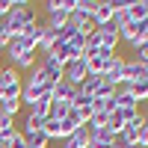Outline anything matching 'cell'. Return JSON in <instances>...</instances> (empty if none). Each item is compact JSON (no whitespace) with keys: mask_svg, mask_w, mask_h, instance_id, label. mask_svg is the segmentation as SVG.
<instances>
[{"mask_svg":"<svg viewBox=\"0 0 148 148\" xmlns=\"http://www.w3.org/2000/svg\"><path fill=\"white\" fill-rule=\"evenodd\" d=\"M21 89H24V77L15 68L0 71V104L3 101H21Z\"/></svg>","mask_w":148,"mask_h":148,"instance_id":"1","label":"cell"},{"mask_svg":"<svg viewBox=\"0 0 148 148\" xmlns=\"http://www.w3.org/2000/svg\"><path fill=\"white\" fill-rule=\"evenodd\" d=\"M101 80L110 86V89H119V86L125 83V56H119V53H113V56H110L107 71L101 74Z\"/></svg>","mask_w":148,"mask_h":148,"instance_id":"2","label":"cell"},{"mask_svg":"<svg viewBox=\"0 0 148 148\" xmlns=\"http://www.w3.org/2000/svg\"><path fill=\"white\" fill-rule=\"evenodd\" d=\"M86 77H89V68H86V59L77 56V59H71V62L62 68V80L71 83V86H80Z\"/></svg>","mask_w":148,"mask_h":148,"instance_id":"3","label":"cell"},{"mask_svg":"<svg viewBox=\"0 0 148 148\" xmlns=\"http://www.w3.org/2000/svg\"><path fill=\"white\" fill-rule=\"evenodd\" d=\"M139 130H142V113H136L133 119H127V121H125V130L119 133V142H125V145H136Z\"/></svg>","mask_w":148,"mask_h":148,"instance_id":"4","label":"cell"},{"mask_svg":"<svg viewBox=\"0 0 148 148\" xmlns=\"http://www.w3.org/2000/svg\"><path fill=\"white\" fill-rule=\"evenodd\" d=\"M139 80H145V62H139V59H125V83H121V86H127V89H130V86L133 83H139Z\"/></svg>","mask_w":148,"mask_h":148,"instance_id":"5","label":"cell"},{"mask_svg":"<svg viewBox=\"0 0 148 148\" xmlns=\"http://www.w3.org/2000/svg\"><path fill=\"white\" fill-rule=\"evenodd\" d=\"M113 104H116V110H125V113H136V110H139V104L133 101V95H130L127 86H119V89H116Z\"/></svg>","mask_w":148,"mask_h":148,"instance_id":"6","label":"cell"},{"mask_svg":"<svg viewBox=\"0 0 148 148\" xmlns=\"http://www.w3.org/2000/svg\"><path fill=\"white\" fill-rule=\"evenodd\" d=\"M30 51H36V45L27 39V36H12V42H9V47L3 53L12 59V56H21V53H30Z\"/></svg>","mask_w":148,"mask_h":148,"instance_id":"7","label":"cell"},{"mask_svg":"<svg viewBox=\"0 0 148 148\" xmlns=\"http://www.w3.org/2000/svg\"><path fill=\"white\" fill-rule=\"evenodd\" d=\"M98 42H101V47H107V51H116L119 47V30L113 27V24H104V27H98Z\"/></svg>","mask_w":148,"mask_h":148,"instance_id":"8","label":"cell"},{"mask_svg":"<svg viewBox=\"0 0 148 148\" xmlns=\"http://www.w3.org/2000/svg\"><path fill=\"white\" fill-rule=\"evenodd\" d=\"M125 15L130 24H139V21H148V0H133V3L125 6Z\"/></svg>","mask_w":148,"mask_h":148,"instance_id":"9","label":"cell"},{"mask_svg":"<svg viewBox=\"0 0 148 148\" xmlns=\"http://www.w3.org/2000/svg\"><path fill=\"white\" fill-rule=\"evenodd\" d=\"M113 12H116L113 0H98V6H95V15H92L95 27H104V24H110V21H113Z\"/></svg>","mask_w":148,"mask_h":148,"instance_id":"10","label":"cell"},{"mask_svg":"<svg viewBox=\"0 0 148 148\" xmlns=\"http://www.w3.org/2000/svg\"><path fill=\"white\" fill-rule=\"evenodd\" d=\"M74 95H77V86L59 80V83L53 86V92H51V101H71V104H74Z\"/></svg>","mask_w":148,"mask_h":148,"instance_id":"11","label":"cell"},{"mask_svg":"<svg viewBox=\"0 0 148 148\" xmlns=\"http://www.w3.org/2000/svg\"><path fill=\"white\" fill-rule=\"evenodd\" d=\"M62 148H89V127H86V125L77 127V130L62 142Z\"/></svg>","mask_w":148,"mask_h":148,"instance_id":"12","label":"cell"},{"mask_svg":"<svg viewBox=\"0 0 148 148\" xmlns=\"http://www.w3.org/2000/svg\"><path fill=\"white\" fill-rule=\"evenodd\" d=\"M36 53H39V51H30V53H21V56H12V59H9V62H12L9 68H15L18 74H21V71H30V68L36 65Z\"/></svg>","mask_w":148,"mask_h":148,"instance_id":"13","label":"cell"},{"mask_svg":"<svg viewBox=\"0 0 148 148\" xmlns=\"http://www.w3.org/2000/svg\"><path fill=\"white\" fill-rule=\"evenodd\" d=\"M42 130H45V121H42V119H36V116H27L21 136H24V139H30V136H36V133H42Z\"/></svg>","mask_w":148,"mask_h":148,"instance_id":"14","label":"cell"},{"mask_svg":"<svg viewBox=\"0 0 148 148\" xmlns=\"http://www.w3.org/2000/svg\"><path fill=\"white\" fill-rule=\"evenodd\" d=\"M30 116L47 121V119H51V98H42V101H36V104L30 107Z\"/></svg>","mask_w":148,"mask_h":148,"instance_id":"15","label":"cell"},{"mask_svg":"<svg viewBox=\"0 0 148 148\" xmlns=\"http://www.w3.org/2000/svg\"><path fill=\"white\" fill-rule=\"evenodd\" d=\"M71 101H51V119H56V121H62L68 113H71Z\"/></svg>","mask_w":148,"mask_h":148,"instance_id":"16","label":"cell"},{"mask_svg":"<svg viewBox=\"0 0 148 148\" xmlns=\"http://www.w3.org/2000/svg\"><path fill=\"white\" fill-rule=\"evenodd\" d=\"M130 95H133V101L136 104H148V80H139V83H133L130 86Z\"/></svg>","mask_w":148,"mask_h":148,"instance_id":"17","label":"cell"},{"mask_svg":"<svg viewBox=\"0 0 148 148\" xmlns=\"http://www.w3.org/2000/svg\"><path fill=\"white\" fill-rule=\"evenodd\" d=\"M95 6H98V0H77V6H74V9H77L83 18H92V15H95Z\"/></svg>","mask_w":148,"mask_h":148,"instance_id":"18","label":"cell"},{"mask_svg":"<svg viewBox=\"0 0 148 148\" xmlns=\"http://www.w3.org/2000/svg\"><path fill=\"white\" fill-rule=\"evenodd\" d=\"M18 110H21V101H3V104H0V116L15 119V116H18Z\"/></svg>","mask_w":148,"mask_h":148,"instance_id":"19","label":"cell"},{"mask_svg":"<svg viewBox=\"0 0 148 148\" xmlns=\"http://www.w3.org/2000/svg\"><path fill=\"white\" fill-rule=\"evenodd\" d=\"M139 148H148V110L142 113V130H139V139H136Z\"/></svg>","mask_w":148,"mask_h":148,"instance_id":"20","label":"cell"},{"mask_svg":"<svg viewBox=\"0 0 148 148\" xmlns=\"http://www.w3.org/2000/svg\"><path fill=\"white\" fill-rule=\"evenodd\" d=\"M133 59H139V62H148V42H142V45L133 47Z\"/></svg>","mask_w":148,"mask_h":148,"instance_id":"21","label":"cell"},{"mask_svg":"<svg viewBox=\"0 0 148 148\" xmlns=\"http://www.w3.org/2000/svg\"><path fill=\"white\" fill-rule=\"evenodd\" d=\"M136 27V36H139V45L148 42V21H139V24H133Z\"/></svg>","mask_w":148,"mask_h":148,"instance_id":"22","label":"cell"},{"mask_svg":"<svg viewBox=\"0 0 148 148\" xmlns=\"http://www.w3.org/2000/svg\"><path fill=\"white\" fill-rule=\"evenodd\" d=\"M15 127V119H6V116H0V139L6 136V130Z\"/></svg>","mask_w":148,"mask_h":148,"instance_id":"23","label":"cell"},{"mask_svg":"<svg viewBox=\"0 0 148 148\" xmlns=\"http://www.w3.org/2000/svg\"><path fill=\"white\" fill-rule=\"evenodd\" d=\"M9 148H27V139L21 136V130H18V136H15V139L9 142Z\"/></svg>","mask_w":148,"mask_h":148,"instance_id":"24","label":"cell"},{"mask_svg":"<svg viewBox=\"0 0 148 148\" xmlns=\"http://www.w3.org/2000/svg\"><path fill=\"white\" fill-rule=\"evenodd\" d=\"M9 9H12V3H9V0H0V21L9 15Z\"/></svg>","mask_w":148,"mask_h":148,"instance_id":"25","label":"cell"},{"mask_svg":"<svg viewBox=\"0 0 148 148\" xmlns=\"http://www.w3.org/2000/svg\"><path fill=\"white\" fill-rule=\"evenodd\" d=\"M110 148H127V145H125V142H119V139H116V142H113V145H110Z\"/></svg>","mask_w":148,"mask_h":148,"instance_id":"26","label":"cell"},{"mask_svg":"<svg viewBox=\"0 0 148 148\" xmlns=\"http://www.w3.org/2000/svg\"><path fill=\"white\" fill-rule=\"evenodd\" d=\"M3 68H6V65H3V53H0V71H3Z\"/></svg>","mask_w":148,"mask_h":148,"instance_id":"27","label":"cell"},{"mask_svg":"<svg viewBox=\"0 0 148 148\" xmlns=\"http://www.w3.org/2000/svg\"><path fill=\"white\" fill-rule=\"evenodd\" d=\"M0 148H9V145H6V142H0Z\"/></svg>","mask_w":148,"mask_h":148,"instance_id":"28","label":"cell"},{"mask_svg":"<svg viewBox=\"0 0 148 148\" xmlns=\"http://www.w3.org/2000/svg\"><path fill=\"white\" fill-rule=\"evenodd\" d=\"M127 148H139V145H127Z\"/></svg>","mask_w":148,"mask_h":148,"instance_id":"29","label":"cell"}]
</instances>
